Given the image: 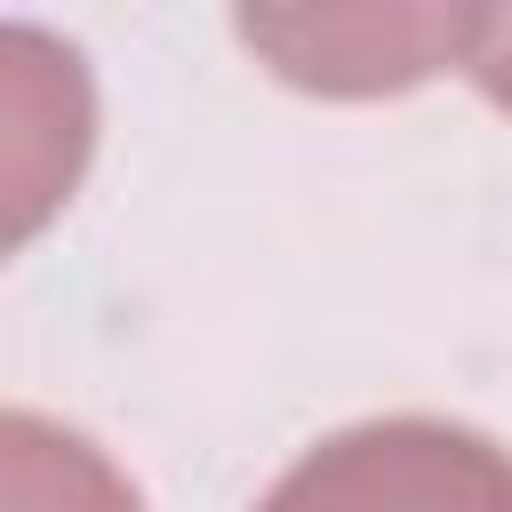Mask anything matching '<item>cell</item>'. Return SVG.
Returning <instances> with one entry per match:
<instances>
[{
  "instance_id": "6da1fadb",
  "label": "cell",
  "mask_w": 512,
  "mask_h": 512,
  "mask_svg": "<svg viewBox=\"0 0 512 512\" xmlns=\"http://www.w3.org/2000/svg\"><path fill=\"white\" fill-rule=\"evenodd\" d=\"M256 512H512V456L440 416H376L320 440Z\"/></svg>"
},
{
  "instance_id": "3957f363",
  "label": "cell",
  "mask_w": 512,
  "mask_h": 512,
  "mask_svg": "<svg viewBox=\"0 0 512 512\" xmlns=\"http://www.w3.org/2000/svg\"><path fill=\"white\" fill-rule=\"evenodd\" d=\"M464 72L512 104V8H464Z\"/></svg>"
},
{
  "instance_id": "7a4b0ae2",
  "label": "cell",
  "mask_w": 512,
  "mask_h": 512,
  "mask_svg": "<svg viewBox=\"0 0 512 512\" xmlns=\"http://www.w3.org/2000/svg\"><path fill=\"white\" fill-rule=\"evenodd\" d=\"M304 88H392L432 72V48H464V16H240Z\"/></svg>"
}]
</instances>
